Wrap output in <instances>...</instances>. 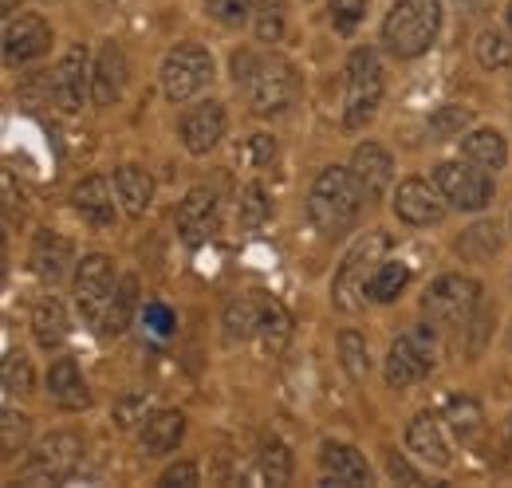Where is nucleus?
<instances>
[{
	"label": "nucleus",
	"mask_w": 512,
	"mask_h": 488,
	"mask_svg": "<svg viewBox=\"0 0 512 488\" xmlns=\"http://www.w3.org/2000/svg\"><path fill=\"white\" fill-rule=\"evenodd\" d=\"M4 390L8 394H28L32 390V366H28L24 355H16V351L4 359Z\"/></svg>",
	"instance_id": "40"
},
{
	"label": "nucleus",
	"mask_w": 512,
	"mask_h": 488,
	"mask_svg": "<svg viewBox=\"0 0 512 488\" xmlns=\"http://www.w3.org/2000/svg\"><path fill=\"white\" fill-rule=\"evenodd\" d=\"M32 331H36V343L44 351H56L67 339V311L56 296H44L36 311H32Z\"/></svg>",
	"instance_id": "26"
},
{
	"label": "nucleus",
	"mask_w": 512,
	"mask_h": 488,
	"mask_svg": "<svg viewBox=\"0 0 512 488\" xmlns=\"http://www.w3.org/2000/svg\"><path fill=\"white\" fill-rule=\"evenodd\" d=\"M434 178H438V189H442V197H446L449 205H457L465 213H477V209H485L493 201V178H489V170L473 166L469 158L465 162H442Z\"/></svg>",
	"instance_id": "10"
},
{
	"label": "nucleus",
	"mask_w": 512,
	"mask_h": 488,
	"mask_svg": "<svg viewBox=\"0 0 512 488\" xmlns=\"http://www.w3.org/2000/svg\"><path fill=\"white\" fill-rule=\"evenodd\" d=\"M260 477H264L268 485H288V481H292V453H288L284 441L268 437V441L260 445Z\"/></svg>",
	"instance_id": "32"
},
{
	"label": "nucleus",
	"mask_w": 512,
	"mask_h": 488,
	"mask_svg": "<svg viewBox=\"0 0 512 488\" xmlns=\"http://www.w3.org/2000/svg\"><path fill=\"white\" fill-rule=\"evenodd\" d=\"M16 16V0H4V20H12Z\"/></svg>",
	"instance_id": "49"
},
{
	"label": "nucleus",
	"mask_w": 512,
	"mask_h": 488,
	"mask_svg": "<svg viewBox=\"0 0 512 488\" xmlns=\"http://www.w3.org/2000/svg\"><path fill=\"white\" fill-rule=\"evenodd\" d=\"M142 323L150 327V335L166 339V335L174 331V311H170L166 304H146V311H142Z\"/></svg>",
	"instance_id": "44"
},
{
	"label": "nucleus",
	"mask_w": 512,
	"mask_h": 488,
	"mask_svg": "<svg viewBox=\"0 0 512 488\" xmlns=\"http://www.w3.org/2000/svg\"><path fill=\"white\" fill-rule=\"evenodd\" d=\"M339 355H343V370H347L355 382L367 378L371 355H367V339H363L359 331H343V335H339Z\"/></svg>",
	"instance_id": "34"
},
{
	"label": "nucleus",
	"mask_w": 512,
	"mask_h": 488,
	"mask_svg": "<svg viewBox=\"0 0 512 488\" xmlns=\"http://www.w3.org/2000/svg\"><path fill=\"white\" fill-rule=\"evenodd\" d=\"M127 56H123V48H115V44H107L103 52H99V60H95V79H91V99H95V107H111V103H119V95H123V87H127Z\"/></svg>",
	"instance_id": "19"
},
{
	"label": "nucleus",
	"mask_w": 512,
	"mask_h": 488,
	"mask_svg": "<svg viewBox=\"0 0 512 488\" xmlns=\"http://www.w3.org/2000/svg\"><path fill=\"white\" fill-rule=\"evenodd\" d=\"M367 16V0H331V24L339 36H351Z\"/></svg>",
	"instance_id": "38"
},
{
	"label": "nucleus",
	"mask_w": 512,
	"mask_h": 488,
	"mask_svg": "<svg viewBox=\"0 0 512 488\" xmlns=\"http://www.w3.org/2000/svg\"><path fill=\"white\" fill-rule=\"evenodd\" d=\"M71 260H75V248H71V241L60 237V233H40L36 244H32V272H36L44 284L64 280Z\"/></svg>",
	"instance_id": "21"
},
{
	"label": "nucleus",
	"mask_w": 512,
	"mask_h": 488,
	"mask_svg": "<svg viewBox=\"0 0 512 488\" xmlns=\"http://www.w3.org/2000/svg\"><path fill=\"white\" fill-rule=\"evenodd\" d=\"M438 359V347H434V327H418V331H406L390 343V355H386V382L394 390H406L414 382H422Z\"/></svg>",
	"instance_id": "6"
},
{
	"label": "nucleus",
	"mask_w": 512,
	"mask_h": 488,
	"mask_svg": "<svg viewBox=\"0 0 512 488\" xmlns=\"http://www.w3.org/2000/svg\"><path fill=\"white\" fill-rule=\"evenodd\" d=\"M509 32H512V4H509Z\"/></svg>",
	"instance_id": "50"
},
{
	"label": "nucleus",
	"mask_w": 512,
	"mask_h": 488,
	"mask_svg": "<svg viewBox=\"0 0 512 488\" xmlns=\"http://www.w3.org/2000/svg\"><path fill=\"white\" fill-rule=\"evenodd\" d=\"M256 36H260V44H276L284 36V4L280 0H264L256 8Z\"/></svg>",
	"instance_id": "37"
},
{
	"label": "nucleus",
	"mask_w": 512,
	"mask_h": 488,
	"mask_svg": "<svg viewBox=\"0 0 512 488\" xmlns=\"http://www.w3.org/2000/svg\"><path fill=\"white\" fill-rule=\"evenodd\" d=\"M79 461H83L79 437H75V433H52V437L32 453V461L20 469V477H24L28 485H60V481H67V477L79 469Z\"/></svg>",
	"instance_id": "9"
},
{
	"label": "nucleus",
	"mask_w": 512,
	"mask_h": 488,
	"mask_svg": "<svg viewBox=\"0 0 512 488\" xmlns=\"http://www.w3.org/2000/svg\"><path fill=\"white\" fill-rule=\"evenodd\" d=\"M394 213L406 225H438L446 217V205L438 197V189L422 178H406L394 193Z\"/></svg>",
	"instance_id": "15"
},
{
	"label": "nucleus",
	"mask_w": 512,
	"mask_h": 488,
	"mask_svg": "<svg viewBox=\"0 0 512 488\" xmlns=\"http://www.w3.org/2000/svg\"><path fill=\"white\" fill-rule=\"evenodd\" d=\"M386 469H390V477H394V481H402V485H418V481H422V477H418L402 457H390V461H386Z\"/></svg>",
	"instance_id": "47"
},
{
	"label": "nucleus",
	"mask_w": 512,
	"mask_h": 488,
	"mask_svg": "<svg viewBox=\"0 0 512 488\" xmlns=\"http://www.w3.org/2000/svg\"><path fill=\"white\" fill-rule=\"evenodd\" d=\"M217 225H221L217 193H213V189H205V185L190 189V193H186V201L178 205V233H182V241L190 244V248L213 241Z\"/></svg>",
	"instance_id": "13"
},
{
	"label": "nucleus",
	"mask_w": 512,
	"mask_h": 488,
	"mask_svg": "<svg viewBox=\"0 0 512 488\" xmlns=\"http://www.w3.org/2000/svg\"><path fill=\"white\" fill-rule=\"evenodd\" d=\"M383 103V63L371 48L351 52L347 60V111H343V126L347 130H363L375 119Z\"/></svg>",
	"instance_id": "4"
},
{
	"label": "nucleus",
	"mask_w": 512,
	"mask_h": 488,
	"mask_svg": "<svg viewBox=\"0 0 512 488\" xmlns=\"http://www.w3.org/2000/svg\"><path fill=\"white\" fill-rule=\"evenodd\" d=\"M406 284H410V268H406L402 260H383V264L375 268L371 284H367V300L390 304V300H398V296L406 292Z\"/></svg>",
	"instance_id": "30"
},
{
	"label": "nucleus",
	"mask_w": 512,
	"mask_h": 488,
	"mask_svg": "<svg viewBox=\"0 0 512 488\" xmlns=\"http://www.w3.org/2000/svg\"><path fill=\"white\" fill-rule=\"evenodd\" d=\"M477 60H481V67H489V71L509 67L512 63V40L505 36V32H497V28L481 32V36H477Z\"/></svg>",
	"instance_id": "35"
},
{
	"label": "nucleus",
	"mask_w": 512,
	"mask_h": 488,
	"mask_svg": "<svg viewBox=\"0 0 512 488\" xmlns=\"http://www.w3.org/2000/svg\"><path fill=\"white\" fill-rule=\"evenodd\" d=\"M245 87H249V103H253L256 115H280L300 95V75L288 60L268 56V60L256 63L253 79Z\"/></svg>",
	"instance_id": "7"
},
{
	"label": "nucleus",
	"mask_w": 512,
	"mask_h": 488,
	"mask_svg": "<svg viewBox=\"0 0 512 488\" xmlns=\"http://www.w3.org/2000/svg\"><path fill=\"white\" fill-rule=\"evenodd\" d=\"M182 437H186V418H182L178 410H158V414L142 418V433H138V441H142V453H146V457L174 453Z\"/></svg>",
	"instance_id": "20"
},
{
	"label": "nucleus",
	"mask_w": 512,
	"mask_h": 488,
	"mask_svg": "<svg viewBox=\"0 0 512 488\" xmlns=\"http://www.w3.org/2000/svg\"><path fill=\"white\" fill-rule=\"evenodd\" d=\"M465 256H489V252H497V229L493 225H473L465 237H461V244H457Z\"/></svg>",
	"instance_id": "41"
},
{
	"label": "nucleus",
	"mask_w": 512,
	"mask_h": 488,
	"mask_svg": "<svg viewBox=\"0 0 512 488\" xmlns=\"http://www.w3.org/2000/svg\"><path fill=\"white\" fill-rule=\"evenodd\" d=\"M406 445H410L422 461H430V465H438V469L449 465V445H446V437H442V426H438L434 414H418V418L406 426Z\"/></svg>",
	"instance_id": "23"
},
{
	"label": "nucleus",
	"mask_w": 512,
	"mask_h": 488,
	"mask_svg": "<svg viewBox=\"0 0 512 488\" xmlns=\"http://www.w3.org/2000/svg\"><path fill=\"white\" fill-rule=\"evenodd\" d=\"M75 209L87 225L95 229H111L115 225V201H111V185L107 178H87L83 185H75Z\"/></svg>",
	"instance_id": "22"
},
{
	"label": "nucleus",
	"mask_w": 512,
	"mask_h": 488,
	"mask_svg": "<svg viewBox=\"0 0 512 488\" xmlns=\"http://www.w3.org/2000/svg\"><path fill=\"white\" fill-rule=\"evenodd\" d=\"M256 0H205L209 16H217L221 24H245L253 16Z\"/></svg>",
	"instance_id": "42"
},
{
	"label": "nucleus",
	"mask_w": 512,
	"mask_h": 488,
	"mask_svg": "<svg viewBox=\"0 0 512 488\" xmlns=\"http://www.w3.org/2000/svg\"><path fill=\"white\" fill-rule=\"evenodd\" d=\"M363 201L367 197H363V189L355 182V174L331 166V170H323L320 178H316L312 193H308V217H312V225L320 229L323 237H343L355 225Z\"/></svg>",
	"instance_id": "1"
},
{
	"label": "nucleus",
	"mask_w": 512,
	"mask_h": 488,
	"mask_svg": "<svg viewBox=\"0 0 512 488\" xmlns=\"http://www.w3.org/2000/svg\"><path fill=\"white\" fill-rule=\"evenodd\" d=\"M260 343H264V355H284V347L292 343V315L280 300H268L264 315H260Z\"/></svg>",
	"instance_id": "28"
},
{
	"label": "nucleus",
	"mask_w": 512,
	"mask_h": 488,
	"mask_svg": "<svg viewBox=\"0 0 512 488\" xmlns=\"http://www.w3.org/2000/svg\"><path fill=\"white\" fill-rule=\"evenodd\" d=\"M115 189H119V201L130 217H142L150 209V197H154V182L142 166H123L115 170Z\"/></svg>",
	"instance_id": "27"
},
{
	"label": "nucleus",
	"mask_w": 512,
	"mask_h": 488,
	"mask_svg": "<svg viewBox=\"0 0 512 488\" xmlns=\"http://www.w3.org/2000/svg\"><path fill=\"white\" fill-rule=\"evenodd\" d=\"M323 461V485H343V488H355V485H371V465L367 457L355 449V445H335L327 441L320 453Z\"/></svg>",
	"instance_id": "17"
},
{
	"label": "nucleus",
	"mask_w": 512,
	"mask_h": 488,
	"mask_svg": "<svg viewBox=\"0 0 512 488\" xmlns=\"http://www.w3.org/2000/svg\"><path fill=\"white\" fill-rule=\"evenodd\" d=\"M461 150H465V158L473 166H481L489 174L505 170V162H509V146H505V134L501 130H473V134H465Z\"/></svg>",
	"instance_id": "25"
},
{
	"label": "nucleus",
	"mask_w": 512,
	"mask_h": 488,
	"mask_svg": "<svg viewBox=\"0 0 512 488\" xmlns=\"http://www.w3.org/2000/svg\"><path fill=\"white\" fill-rule=\"evenodd\" d=\"M225 138V107L221 103H197L182 119V142L190 154H209Z\"/></svg>",
	"instance_id": "16"
},
{
	"label": "nucleus",
	"mask_w": 512,
	"mask_h": 488,
	"mask_svg": "<svg viewBox=\"0 0 512 488\" xmlns=\"http://www.w3.org/2000/svg\"><path fill=\"white\" fill-rule=\"evenodd\" d=\"M134 307H138V276H123L111 304H107V315H103V335H123L134 319Z\"/></svg>",
	"instance_id": "29"
},
{
	"label": "nucleus",
	"mask_w": 512,
	"mask_h": 488,
	"mask_svg": "<svg viewBox=\"0 0 512 488\" xmlns=\"http://www.w3.org/2000/svg\"><path fill=\"white\" fill-rule=\"evenodd\" d=\"M138 410H146V402H142V398H127V402H119V410H115V422H119L123 429L134 426Z\"/></svg>",
	"instance_id": "48"
},
{
	"label": "nucleus",
	"mask_w": 512,
	"mask_h": 488,
	"mask_svg": "<svg viewBox=\"0 0 512 488\" xmlns=\"http://www.w3.org/2000/svg\"><path fill=\"white\" fill-rule=\"evenodd\" d=\"M442 28V0H398L383 24L386 48L398 60L422 56Z\"/></svg>",
	"instance_id": "2"
},
{
	"label": "nucleus",
	"mask_w": 512,
	"mask_h": 488,
	"mask_svg": "<svg viewBox=\"0 0 512 488\" xmlns=\"http://www.w3.org/2000/svg\"><path fill=\"white\" fill-rule=\"evenodd\" d=\"M91 79H95V71H91V60H87V48L83 44L67 48V56L60 60L56 75H52V95H56L60 111L75 115L83 107V99L91 95Z\"/></svg>",
	"instance_id": "12"
},
{
	"label": "nucleus",
	"mask_w": 512,
	"mask_h": 488,
	"mask_svg": "<svg viewBox=\"0 0 512 488\" xmlns=\"http://www.w3.org/2000/svg\"><path fill=\"white\" fill-rule=\"evenodd\" d=\"M260 315H264V304H256L253 296L233 300L229 311H225V335H229V343H245L249 335H256L260 331Z\"/></svg>",
	"instance_id": "31"
},
{
	"label": "nucleus",
	"mask_w": 512,
	"mask_h": 488,
	"mask_svg": "<svg viewBox=\"0 0 512 488\" xmlns=\"http://www.w3.org/2000/svg\"><path fill=\"white\" fill-rule=\"evenodd\" d=\"M48 390H52V402L64 406V410H87L91 406L87 382H83L79 366L71 363V359H60V363L48 370Z\"/></svg>",
	"instance_id": "24"
},
{
	"label": "nucleus",
	"mask_w": 512,
	"mask_h": 488,
	"mask_svg": "<svg viewBox=\"0 0 512 488\" xmlns=\"http://www.w3.org/2000/svg\"><path fill=\"white\" fill-rule=\"evenodd\" d=\"M469 122H473V115H469L465 107H442V111L430 119V134H434V138H457Z\"/></svg>",
	"instance_id": "39"
},
{
	"label": "nucleus",
	"mask_w": 512,
	"mask_h": 488,
	"mask_svg": "<svg viewBox=\"0 0 512 488\" xmlns=\"http://www.w3.org/2000/svg\"><path fill=\"white\" fill-rule=\"evenodd\" d=\"M115 296V268L103 252L83 256L79 272H75V307L83 315V323H103L107 304Z\"/></svg>",
	"instance_id": "11"
},
{
	"label": "nucleus",
	"mask_w": 512,
	"mask_h": 488,
	"mask_svg": "<svg viewBox=\"0 0 512 488\" xmlns=\"http://www.w3.org/2000/svg\"><path fill=\"white\" fill-rule=\"evenodd\" d=\"M351 174H355V182H359V189H363L367 201H379V197L386 193V185H390V178H394V162H390V154H386L383 146L367 142V146L355 150V158H351Z\"/></svg>",
	"instance_id": "18"
},
{
	"label": "nucleus",
	"mask_w": 512,
	"mask_h": 488,
	"mask_svg": "<svg viewBox=\"0 0 512 488\" xmlns=\"http://www.w3.org/2000/svg\"><path fill=\"white\" fill-rule=\"evenodd\" d=\"M446 422L449 429L461 437V441H469L477 429H481V422H485V414H481V406H477V398H449L446 402Z\"/></svg>",
	"instance_id": "33"
},
{
	"label": "nucleus",
	"mask_w": 512,
	"mask_h": 488,
	"mask_svg": "<svg viewBox=\"0 0 512 488\" xmlns=\"http://www.w3.org/2000/svg\"><path fill=\"white\" fill-rule=\"evenodd\" d=\"M268 213H272L268 193L256 182L245 185V193H241V229H260V225L268 221Z\"/></svg>",
	"instance_id": "36"
},
{
	"label": "nucleus",
	"mask_w": 512,
	"mask_h": 488,
	"mask_svg": "<svg viewBox=\"0 0 512 488\" xmlns=\"http://www.w3.org/2000/svg\"><path fill=\"white\" fill-rule=\"evenodd\" d=\"M477 300H481V284L477 280H469V276H442L430 292H426V300H422V311H426V319L434 323V327H442V331H465V323L473 319V311H477Z\"/></svg>",
	"instance_id": "5"
},
{
	"label": "nucleus",
	"mask_w": 512,
	"mask_h": 488,
	"mask_svg": "<svg viewBox=\"0 0 512 488\" xmlns=\"http://www.w3.org/2000/svg\"><path fill=\"white\" fill-rule=\"evenodd\" d=\"M162 485H197V465L193 461H178L162 473Z\"/></svg>",
	"instance_id": "46"
},
{
	"label": "nucleus",
	"mask_w": 512,
	"mask_h": 488,
	"mask_svg": "<svg viewBox=\"0 0 512 488\" xmlns=\"http://www.w3.org/2000/svg\"><path fill=\"white\" fill-rule=\"evenodd\" d=\"M48 44H52V28L44 24V16L24 12V16L4 20V60L12 63V67L44 56Z\"/></svg>",
	"instance_id": "14"
},
{
	"label": "nucleus",
	"mask_w": 512,
	"mask_h": 488,
	"mask_svg": "<svg viewBox=\"0 0 512 488\" xmlns=\"http://www.w3.org/2000/svg\"><path fill=\"white\" fill-rule=\"evenodd\" d=\"M209 79H213V60H209V52L201 44H178L162 60V91H166L170 103L193 99Z\"/></svg>",
	"instance_id": "8"
},
{
	"label": "nucleus",
	"mask_w": 512,
	"mask_h": 488,
	"mask_svg": "<svg viewBox=\"0 0 512 488\" xmlns=\"http://www.w3.org/2000/svg\"><path fill=\"white\" fill-rule=\"evenodd\" d=\"M245 158H249L253 166H268V162L276 158V138H272V134H253V138L245 142Z\"/></svg>",
	"instance_id": "45"
},
{
	"label": "nucleus",
	"mask_w": 512,
	"mask_h": 488,
	"mask_svg": "<svg viewBox=\"0 0 512 488\" xmlns=\"http://www.w3.org/2000/svg\"><path fill=\"white\" fill-rule=\"evenodd\" d=\"M386 248H390V237H386V233H367L363 241L343 256V264H339V272H335V284H331V300H335L339 311H359V307H363L367 284H371L375 268L383 264Z\"/></svg>",
	"instance_id": "3"
},
{
	"label": "nucleus",
	"mask_w": 512,
	"mask_h": 488,
	"mask_svg": "<svg viewBox=\"0 0 512 488\" xmlns=\"http://www.w3.org/2000/svg\"><path fill=\"white\" fill-rule=\"evenodd\" d=\"M28 441V418L16 410H4V457H16Z\"/></svg>",
	"instance_id": "43"
}]
</instances>
